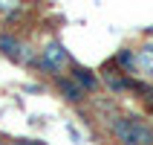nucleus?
Returning <instances> with one entry per match:
<instances>
[{
	"mask_svg": "<svg viewBox=\"0 0 153 145\" xmlns=\"http://www.w3.org/2000/svg\"><path fill=\"white\" fill-rule=\"evenodd\" d=\"M110 134L119 145H153V128L142 116L133 113H119L110 119Z\"/></svg>",
	"mask_w": 153,
	"mask_h": 145,
	"instance_id": "f257e3e1",
	"label": "nucleus"
},
{
	"mask_svg": "<svg viewBox=\"0 0 153 145\" xmlns=\"http://www.w3.org/2000/svg\"><path fill=\"white\" fill-rule=\"evenodd\" d=\"M72 55L67 52V47L58 41V38H52V41H46L38 50V61H35V67L38 70H43L46 76H52V78H61L67 70H72Z\"/></svg>",
	"mask_w": 153,
	"mask_h": 145,
	"instance_id": "f03ea898",
	"label": "nucleus"
},
{
	"mask_svg": "<svg viewBox=\"0 0 153 145\" xmlns=\"http://www.w3.org/2000/svg\"><path fill=\"white\" fill-rule=\"evenodd\" d=\"M0 52H3L9 61H17V64H26V67L38 61L32 47L26 41H20L17 35H12V32H0Z\"/></svg>",
	"mask_w": 153,
	"mask_h": 145,
	"instance_id": "7ed1b4c3",
	"label": "nucleus"
},
{
	"mask_svg": "<svg viewBox=\"0 0 153 145\" xmlns=\"http://www.w3.org/2000/svg\"><path fill=\"white\" fill-rule=\"evenodd\" d=\"M98 78H101V84L107 87L113 96H124V93H130V78L124 76V73H121V70L116 67L113 61H110V64H104V70L98 73Z\"/></svg>",
	"mask_w": 153,
	"mask_h": 145,
	"instance_id": "20e7f679",
	"label": "nucleus"
},
{
	"mask_svg": "<svg viewBox=\"0 0 153 145\" xmlns=\"http://www.w3.org/2000/svg\"><path fill=\"white\" fill-rule=\"evenodd\" d=\"M69 78H72V81H75V84L81 87L87 96H93L95 90L101 87V78L95 76L90 67H81V64H72V70H69Z\"/></svg>",
	"mask_w": 153,
	"mask_h": 145,
	"instance_id": "39448f33",
	"label": "nucleus"
},
{
	"mask_svg": "<svg viewBox=\"0 0 153 145\" xmlns=\"http://www.w3.org/2000/svg\"><path fill=\"white\" fill-rule=\"evenodd\" d=\"M55 87H58V93L64 96V99H67L69 104H81V102L87 99V93H84V90H81V87H78V84H75V81H72L69 76L55 78Z\"/></svg>",
	"mask_w": 153,
	"mask_h": 145,
	"instance_id": "423d86ee",
	"label": "nucleus"
},
{
	"mask_svg": "<svg viewBox=\"0 0 153 145\" xmlns=\"http://www.w3.org/2000/svg\"><path fill=\"white\" fill-rule=\"evenodd\" d=\"M136 64L147 78H153V41H145L136 50Z\"/></svg>",
	"mask_w": 153,
	"mask_h": 145,
	"instance_id": "0eeeda50",
	"label": "nucleus"
},
{
	"mask_svg": "<svg viewBox=\"0 0 153 145\" xmlns=\"http://www.w3.org/2000/svg\"><path fill=\"white\" fill-rule=\"evenodd\" d=\"M113 64L124 70V76H127V73H136V70H139V64H136V52H133V50H119V55L113 58Z\"/></svg>",
	"mask_w": 153,
	"mask_h": 145,
	"instance_id": "6e6552de",
	"label": "nucleus"
},
{
	"mask_svg": "<svg viewBox=\"0 0 153 145\" xmlns=\"http://www.w3.org/2000/svg\"><path fill=\"white\" fill-rule=\"evenodd\" d=\"M17 9H20V3H15V0H0V15H12Z\"/></svg>",
	"mask_w": 153,
	"mask_h": 145,
	"instance_id": "1a4fd4ad",
	"label": "nucleus"
},
{
	"mask_svg": "<svg viewBox=\"0 0 153 145\" xmlns=\"http://www.w3.org/2000/svg\"><path fill=\"white\" fill-rule=\"evenodd\" d=\"M15 145H43V142H38V139H17Z\"/></svg>",
	"mask_w": 153,
	"mask_h": 145,
	"instance_id": "9d476101",
	"label": "nucleus"
},
{
	"mask_svg": "<svg viewBox=\"0 0 153 145\" xmlns=\"http://www.w3.org/2000/svg\"><path fill=\"white\" fill-rule=\"evenodd\" d=\"M147 35H153V29H147Z\"/></svg>",
	"mask_w": 153,
	"mask_h": 145,
	"instance_id": "9b49d317",
	"label": "nucleus"
},
{
	"mask_svg": "<svg viewBox=\"0 0 153 145\" xmlns=\"http://www.w3.org/2000/svg\"><path fill=\"white\" fill-rule=\"evenodd\" d=\"M150 116H153V104H150Z\"/></svg>",
	"mask_w": 153,
	"mask_h": 145,
	"instance_id": "f8f14e48",
	"label": "nucleus"
},
{
	"mask_svg": "<svg viewBox=\"0 0 153 145\" xmlns=\"http://www.w3.org/2000/svg\"><path fill=\"white\" fill-rule=\"evenodd\" d=\"M0 145H3V142H0Z\"/></svg>",
	"mask_w": 153,
	"mask_h": 145,
	"instance_id": "ddd939ff",
	"label": "nucleus"
}]
</instances>
